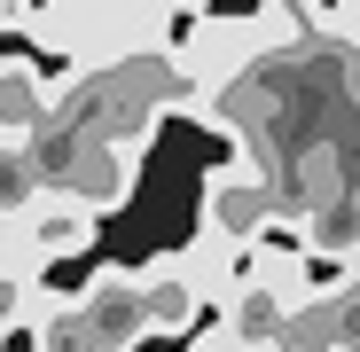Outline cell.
Returning a JSON list of instances; mask_svg holds the SVG:
<instances>
[{
  "mask_svg": "<svg viewBox=\"0 0 360 352\" xmlns=\"http://www.w3.org/2000/svg\"><path fill=\"white\" fill-rule=\"evenodd\" d=\"M39 188H47L39 149H32V141H0V219H16V211H24Z\"/></svg>",
  "mask_w": 360,
  "mask_h": 352,
  "instance_id": "cell-4",
  "label": "cell"
},
{
  "mask_svg": "<svg viewBox=\"0 0 360 352\" xmlns=\"http://www.w3.org/2000/svg\"><path fill=\"white\" fill-rule=\"evenodd\" d=\"M94 219H102L94 204H79L63 181H47L16 219H0V227H16V243H24L39 266H55V259H79V251L94 243Z\"/></svg>",
  "mask_w": 360,
  "mask_h": 352,
  "instance_id": "cell-1",
  "label": "cell"
},
{
  "mask_svg": "<svg viewBox=\"0 0 360 352\" xmlns=\"http://www.w3.org/2000/svg\"><path fill=\"white\" fill-rule=\"evenodd\" d=\"M47 86H39V71H24V63H8L0 55V141H39L47 133Z\"/></svg>",
  "mask_w": 360,
  "mask_h": 352,
  "instance_id": "cell-3",
  "label": "cell"
},
{
  "mask_svg": "<svg viewBox=\"0 0 360 352\" xmlns=\"http://www.w3.org/2000/svg\"><path fill=\"white\" fill-rule=\"evenodd\" d=\"M71 306H79L94 352H141V344H149V329H141V298H134V266H102Z\"/></svg>",
  "mask_w": 360,
  "mask_h": 352,
  "instance_id": "cell-2",
  "label": "cell"
}]
</instances>
